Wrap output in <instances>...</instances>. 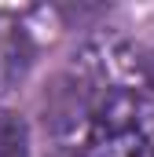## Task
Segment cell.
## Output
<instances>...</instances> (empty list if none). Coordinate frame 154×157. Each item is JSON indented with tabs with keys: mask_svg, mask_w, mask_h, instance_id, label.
Segmentation results:
<instances>
[{
	"mask_svg": "<svg viewBox=\"0 0 154 157\" xmlns=\"http://www.w3.org/2000/svg\"><path fill=\"white\" fill-rule=\"evenodd\" d=\"M77 157H154V102L140 91H110L92 110Z\"/></svg>",
	"mask_w": 154,
	"mask_h": 157,
	"instance_id": "cell-1",
	"label": "cell"
},
{
	"mask_svg": "<svg viewBox=\"0 0 154 157\" xmlns=\"http://www.w3.org/2000/svg\"><path fill=\"white\" fill-rule=\"evenodd\" d=\"M30 62H33V44L26 26L15 15L0 11V95L26 77Z\"/></svg>",
	"mask_w": 154,
	"mask_h": 157,
	"instance_id": "cell-2",
	"label": "cell"
},
{
	"mask_svg": "<svg viewBox=\"0 0 154 157\" xmlns=\"http://www.w3.org/2000/svg\"><path fill=\"white\" fill-rule=\"evenodd\" d=\"M0 157H30V128L26 121L0 106Z\"/></svg>",
	"mask_w": 154,
	"mask_h": 157,
	"instance_id": "cell-3",
	"label": "cell"
}]
</instances>
